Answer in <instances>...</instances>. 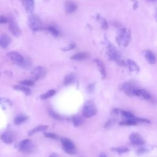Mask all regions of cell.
<instances>
[{
  "label": "cell",
  "instance_id": "obj_35",
  "mask_svg": "<svg viewBox=\"0 0 157 157\" xmlns=\"http://www.w3.org/2000/svg\"><path fill=\"white\" fill-rule=\"evenodd\" d=\"M137 122V121H140V122H145V123H150V121L147 119H144V118H135L134 119Z\"/></svg>",
  "mask_w": 157,
  "mask_h": 157
},
{
  "label": "cell",
  "instance_id": "obj_37",
  "mask_svg": "<svg viewBox=\"0 0 157 157\" xmlns=\"http://www.w3.org/2000/svg\"><path fill=\"white\" fill-rule=\"evenodd\" d=\"M49 157H59V156H58V154L53 153L51 154V155H50V156H49Z\"/></svg>",
  "mask_w": 157,
  "mask_h": 157
},
{
  "label": "cell",
  "instance_id": "obj_3",
  "mask_svg": "<svg viewBox=\"0 0 157 157\" xmlns=\"http://www.w3.org/2000/svg\"><path fill=\"white\" fill-rule=\"evenodd\" d=\"M18 149L21 152L30 153L34 150V145L29 139H25L20 142Z\"/></svg>",
  "mask_w": 157,
  "mask_h": 157
},
{
  "label": "cell",
  "instance_id": "obj_12",
  "mask_svg": "<svg viewBox=\"0 0 157 157\" xmlns=\"http://www.w3.org/2000/svg\"><path fill=\"white\" fill-rule=\"evenodd\" d=\"M11 42L10 37L7 34H2L0 37V47L1 48H5L7 47Z\"/></svg>",
  "mask_w": 157,
  "mask_h": 157
},
{
  "label": "cell",
  "instance_id": "obj_32",
  "mask_svg": "<svg viewBox=\"0 0 157 157\" xmlns=\"http://www.w3.org/2000/svg\"><path fill=\"white\" fill-rule=\"evenodd\" d=\"M44 136L48 138H50V139H56L58 138L57 135H56L54 133H51V132H45L44 134Z\"/></svg>",
  "mask_w": 157,
  "mask_h": 157
},
{
  "label": "cell",
  "instance_id": "obj_20",
  "mask_svg": "<svg viewBox=\"0 0 157 157\" xmlns=\"http://www.w3.org/2000/svg\"><path fill=\"white\" fill-rule=\"evenodd\" d=\"M95 62L96 63L98 67L100 72L101 73L102 77H105V75H106V73H105V68H104V64H103L101 60H99V59H96Z\"/></svg>",
  "mask_w": 157,
  "mask_h": 157
},
{
  "label": "cell",
  "instance_id": "obj_23",
  "mask_svg": "<svg viewBox=\"0 0 157 157\" xmlns=\"http://www.w3.org/2000/svg\"><path fill=\"white\" fill-rule=\"evenodd\" d=\"M15 90H19L21 91L24 92L26 95H29L31 93V91L29 88H28L27 87L23 86H19V85H15L13 87Z\"/></svg>",
  "mask_w": 157,
  "mask_h": 157
},
{
  "label": "cell",
  "instance_id": "obj_7",
  "mask_svg": "<svg viewBox=\"0 0 157 157\" xmlns=\"http://www.w3.org/2000/svg\"><path fill=\"white\" fill-rule=\"evenodd\" d=\"M9 29L12 34L15 36V37H18L20 36L21 34V31L17 25V24L13 21H10L9 24Z\"/></svg>",
  "mask_w": 157,
  "mask_h": 157
},
{
  "label": "cell",
  "instance_id": "obj_34",
  "mask_svg": "<svg viewBox=\"0 0 157 157\" xmlns=\"http://www.w3.org/2000/svg\"><path fill=\"white\" fill-rule=\"evenodd\" d=\"M7 19L3 15H1L0 16V24H2V23H6L7 22Z\"/></svg>",
  "mask_w": 157,
  "mask_h": 157
},
{
  "label": "cell",
  "instance_id": "obj_4",
  "mask_svg": "<svg viewBox=\"0 0 157 157\" xmlns=\"http://www.w3.org/2000/svg\"><path fill=\"white\" fill-rule=\"evenodd\" d=\"M61 141L63 145V147L66 152L71 155L75 154L76 153L75 146L74 144L69 139L66 138H63V139H61Z\"/></svg>",
  "mask_w": 157,
  "mask_h": 157
},
{
  "label": "cell",
  "instance_id": "obj_6",
  "mask_svg": "<svg viewBox=\"0 0 157 157\" xmlns=\"http://www.w3.org/2000/svg\"><path fill=\"white\" fill-rule=\"evenodd\" d=\"M45 70L42 66H37L34 67L31 72V75H33V80H38L42 77H44L45 75Z\"/></svg>",
  "mask_w": 157,
  "mask_h": 157
},
{
  "label": "cell",
  "instance_id": "obj_10",
  "mask_svg": "<svg viewBox=\"0 0 157 157\" xmlns=\"http://www.w3.org/2000/svg\"><path fill=\"white\" fill-rule=\"evenodd\" d=\"M121 89L123 90L124 92L128 96L134 95V91L136 89H135L134 86L130 83H124L121 86Z\"/></svg>",
  "mask_w": 157,
  "mask_h": 157
},
{
  "label": "cell",
  "instance_id": "obj_18",
  "mask_svg": "<svg viewBox=\"0 0 157 157\" xmlns=\"http://www.w3.org/2000/svg\"><path fill=\"white\" fill-rule=\"evenodd\" d=\"M128 65L129 68V70L134 73H138L139 71V68L136 63L131 59L128 60Z\"/></svg>",
  "mask_w": 157,
  "mask_h": 157
},
{
  "label": "cell",
  "instance_id": "obj_9",
  "mask_svg": "<svg viewBox=\"0 0 157 157\" xmlns=\"http://www.w3.org/2000/svg\"><path fill=\"white\" fill-rule=\"evenodd\" d=\"M27 13L31 14L34 9V0H20Z\"/></svg>",
  "mask_w": 157,
  "mask_h": 157
},
{
  "label": "cell",
  "instance_id": "obj_36",
  "mask_svg": "<svg viewBox=\"0 0 157 157\" xmlns=\"http://www.w3.org/2000/svg\"><path fill=\"white\" fill-rule=\"evenodd\" d=\"M102 24V28H104V29H106V28H107V23H106V21H105V20H104V19H103Z\"/></svg>",
  "mask_w": 157,
  "mask_h": 157
},
{
  "label": "cell",
  "instance_id": "obj_28",
  "mask_svg": "<svg viewBox=\"0 0 157 157\" xmlns=\"http://www.w3.org/2000/svg\"><path fill=\"white\" fill-rule=\"evenodd\" d=\"M48 113L50 116H52V117H53L54 118L56 119V120H61L63 119L61 115H59V114H58L57 113L55 112L52 109H49L48 110Z\"/></svg>",
  "mask_w": 157,
  "mask_h": 157
},
{
  "label": "cell",
  "instance_id": "obj_29",
  "mask_svg": "<svg viewBox=\"0 0 157 157\" xmlns=\"http://www.w3.org/2000/svg\"><path fill=\"white\" fill-rule=\"evenodd\" d=\"M112 150L115 151L119 153H126L128 151V148L126 147H118V148H112Z\"/></svg>",
  "mask_w": 157,
  "mask_h": 157
},
{
  "label": "cell",
  "instance_id": "obj_16",
  "mask_svg": "<svg viewBox=\"0 0 157 157\" xmlns=\"http://www.w3.org/2000/svg\"><path fill=\"white\" fill-rule=\"evenodd\" d=\"M89 57V55L86 53H77L74 55L71 58L73 60H78L81 61Z\"/></svg>",
  "mask_w": 157,
  "mask_h": 157
},
{
  "label": "cell",
  "instance_id": "obj_19",
  "mask_svg": "<svg viewBox=\"0 0 157 157\" xmlns=\"http://www.w3.org/2000/svg\"><path fill=\"white\" fill-rule=\"evenodd\" d=\"M47 128H48V126H47V125H40V126H38L34 128V129H31L28 132V135L29 136H31V135L34 134V133H36V132H39V131H44V130H46Z\"/></svg>",
  "mask_w": 157,
  "mask_h": 157
},
{
  "label": "cell",
  "instance_id": "obj_24",
  "mask_svg": "<svg viewBox=\"0 0 157 157\" xmlns=\"http://www.w3.org/2000/svg\"><path fill=\"white\" fill-rule=\"evenodd\" d=\"M28 118V117L26 116L25 115H19L18 117H17L15 119H14V123L15 124L18 125L21 123H22L23 122H24L25 120H26Z\"/></svg>",
  "mask_w": 157,
  "mask_h": 157
},
{
  "label": "cell",
  "instance_id": "obj_21",
  "mask_svg": "<svg viewBox=\"0 0 157 157\" xmlns=\"http://www.w3.org/2000/svg\"><path fill=\"white\" fill-rule=\"evenodd\" d=\"M75 79V75L74 74H69L68 75H67L64 80V84L65 85H68L71 83H72Z\"/></svg>",
  "mask_w": 157,
  "mask_h": 157
},
{
  "label": "cell",
  "instance_id": "obj_25",
  "mask_svg": "<svg viewBox=\"0 0 157 157\" xmlns=\"http://www.w3.org/2000/svg\"><path fill=\"white\" fill-rule=\"evenodd\" d=\"M47 30L54 37H58L59 34V31H58V29H56L55 27L50 26L47 28Z\"/></svg>",
  "mask_w": 157,
  "mask_h": 157
},
{
  "label": "cell",
  "instance_id": "obj_26",
  "mask_svg": "<svg viewBox=\"0 0 157 157\" xmlns=\"http://www.w3.org/2000/svg\"><path fill=\"white\" fill-rule=\"evenodd\" d=\"M56 93V91L55 90H50L49 91H48L47 93H45V94L41 95L40 98L42 99H48L50 97H52V96H53Z\"/></svg>",
  "mask_w": 157,
  "mask_h": 157
},
{
  "label": "cell",
  "instance_id": "obj_2",
  "mask_svg": "<svg viewBox=\"0 0 157 157\" xmlns=\"http://www.w3.org/2000/svg\"><path fill=\"white\" fill-rule=\"evenodd\" d=\"M82 113L83 115L86 118H90L96 113V109L92 101H88L85 104L83 109Z\"/></svg>",
  "mask_w": 157,
  "mask_h": 157
},
{
  "label": "cell",
  "instance_id": "obj_8",
  "mask_svg": "<svg viewBox=\"0 0 157 157\" xmlns=\"http://www.w3.org/2000/svg\"><path fill=\"white\" fill-rule=\"evenodd\" d=\"M129 139L131 143L134 145H140L145 144V141L143 138L139 134L137 133H132L129 136Z\"/></svg>",
  "mask_w": 157,
  "mask_h": 157
},
{
  "label": "cell",
  "instance_id": "obj_33",
  "mask_svg": "<svg viewBox=\"0 0 157 157\" xmlns=\"http://www.w3.org/2000/svg\"><path fill=\"white\" fill-rule=\"evenodd\" d=\"M75 47H76L75 44H74V43H71V44H69V45H67V47L62 48V50H64V51H69V50H71L74 49Z\"/></svg>",
  "mask_w": 157,
  "mask_h": 157
},
{
  "label": "cell",
  "instance_id": "obj_27",
  "mask_svg": "<svg viewBox=\"0 0 157 157\" xmlns=\"http://www.w3.org/2000/svg\"><path fill=\"white\" fill-rule=\"evenodd\" d=\"M137 122L134 120H123L120 123L121 125H126V126H131V125H136L137 124Z\"/></svg>",
  "mask_w": 157,
  "mask_h": 157
},
{
  "label": "cell",
  "instance_id": "obj_39",
  "mask_svg": "<svg viewBox=\"0 0 157 157\" xmlns=\"http://www.w3.org/2000/svg\"><path fill=\"white\" fill-rule=\"evenodd\" d=\"M148 1H155V0H148Z\"/></svg>",
  "mask_w": 157,
  "mask_h": 157
},
{
  "label": "cell",
  "instance_id": "obj_15",
  "mask_svg": "<svg viewBox=\"0 0 157 157\" xmlns=\"http://www.w3.org/2000/svg\"><path fill=\"white\" fill-rule=\"evenodd\" d=\"M1 139L2 142H4L6 144H11L13 142V137L11 134L9 132H6L2 134L1 136Z\"/></svg>",
  "mask_w": 157,
  "mask_h": 157
},
{
  "label": "cell",
  "instance_id": "obj_5",
  "mask_svg": "<svg viewBox=\"0 0 157 157\" xmlns=\"http://www.w3.org/2000/svg\"><path fill=\"white\" fill-rule=\"evenodd\" d=\"M7 56L10 58L13 63L18 65H21L24 61L23 56L17 52H10L7 53Z\"/></svg>",
  "mask_w": 157,
  "mask_h": 157
},
{
  "label": "cell",
  "instance_id": "obj_22",
  "mask_svg": "<svg viewBox=\"0 0 157 157\" xmlns=\"http://www.w3.org/2000/svg\"><path fill=\"white\" fill-rule=\"evenodd\" d=\"M72 121H73L74 125L76 127H78L83 123V120L82 117L79 116H74L72 117Z\"/></svg>",
  "mask_w": 157,
  "mask_h": 157
},
{
  "label": "cell",
  "instance_id": "obj_31",
  "mask_svg": "<svg viewBox=\"0 0 157 157\" xmlns=\"http://www.w3.org/2000/svg\"><path fill=\"white\" fill-rule=\"evenodd\" d=\"M20 83L26 86H33L34 85V82L33 80H23L22 82H20Z\"/></svg>",
  "mask_w": 157,
  "mask_h": 157
},
{
  "label": "cell",
  "instance_id": "obj_30",
  "mask_svg": "<svg viewBox=\"0 0 157 157\" xmlns=\"http://www.w3.org/2000/svg\"><path fill=\"white\" fill-rule=\"evenodd\" d=\"M121 113L125 117H127L128 118H134V115L129 112H127V111H124V110H121Z\"/></svg>",
  "mask_w": 157,
  "mask_h": 157
},
{
  "label": "cell",
  "instance_id": "obj_11",
  "mask_svg": "<svg viewBox=\"0 0 157 157\" xmlns=\"http://www.w3.org/2000/svg\"><path fill=\"white\" fill-rule=\"evenodd\" d=\"M134 95L146 100H148L151 98V96L147 90L144 89L136 90L134 91Z\"/></svg>",
  "mask_w": 157,
  "mask_h": 157
},
{
  "label": "cell",
  "instance_id": "obj_1",
  "mask_svg": "<svg viewBox=\"0 0 157 157\" xmlns=\"http://www.w3.org/2000/svg\"><path fill=\"white\" fill-rule=\"evenodd\" d=\"M28 24L29 28L34 31H38L43 28V23L40 18L36 14H30L28 17Z\"/></svg>",
  "mask_w": 157,
  "mask_h": 157
},
{
  "label": "cell",
  "instance_id": "obj_17",
  "mask_svg": "<svg viewBox=\"0 0 157 157\" xmlns=\"http://www.w3.org/2000/svg\"><path fill=\"white\" fill-rule=\"evenodd\" d=\"M145 58L147 59V61L150 63V64H155L156 63V57L154 55V53L148 50L145 53Z\"/></svg>",
  "mask_w": 157,
  "mask_h": 157
},
{
  "label": "cell",
  "instance_id": "obj_14",
  "mask_svg": "<svg viewBox=\"0 0 157 157\" xmlns=\"http://www.w3.org/2000/svg\"><path fill=\"white\" fill-rule=\"evenodd\" d=\"M118 40L121 41V42H123V44H126L128 40V34L126 32V31L124 29H121L118 34Z\"/></svg>",
  "mask_w": 157,
  "mask_h": 157
},
{
  "label": "cell",
  "instance_id": "obj_13",
  "mask_svg": "<svg viewBox=\"0 0 157 157\" xmlns=\"http://www.w3.org/2000/svg\"><path fill=\"white\" fill-rule=\"evenodd\" d=\"M77 9V6L75 3L71 1H67L65 3V9L67 13H71L75 12Z\"/></svg>",
  "mask_w": 157,
  "mask_h": 157
},
{
  "label": "cell",
  "instance_id": "obj_38",
  "mask_svg": "<svg viewBox=\"0 0 157 157\" xmlns=\"http://www.w3.org/2000/svg\"><path fill=\"white\" fill-rule=\"evenodd\" d=\"M99 157H107L104 154H101L100 155V156H99Z\"/></svg>",
  "mask_w": 157,
  "mask_h": 157
}]
</instances>
